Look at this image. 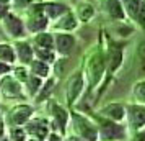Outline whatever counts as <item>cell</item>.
I'll return each instance as SVG.
<instances>
[{"mask_svg": "<svg viewBox=\"0 0 145 141\" xmlns=\"http://www.w3.org/2000/svg\"><path fill=\"white\" fill-rule=\"evenodd\" d=\"M70 126L72 134H75L82 141H98V125L85 113L70 110Z\"/></svg>", "mask_w": 145, "mask_h": 141, "instance_id": "1", "label": "cell"}, {"mask_svg": "<svg viewBox=\"0 0 145 141\" xmlns=\"http://www.w3.org/2000/svg\"><path fill=\"white\" fill-rule=\"evenodd\" d=\"M47 115H49V125L51 131H57L62 136H67V126L70 123V110L64 105H60L59 102L49 99L46 103Z\"/></svg>", "mask_w": 145, "mask_h": 141, "instance_id": "2", "label": "cell"}, {"mask_svg": "<svg viewBox=\"0 0 145 141\" xmlns=\"http://www.w3.org/2000/svg\"><path fill=\"white\" fill-rule=\"evenodd\" d=\"M96 125H98V141H127L129 130L124 123L111 121L101 118L96 115Z\"/></svg>", "mask_w": 145, "mask_h": 141, "instance_id": "3", "label": "cell"}, {"mask_svg": "<svg viewBox=\"0 0 145 141\" xmlns=\"http://www.w3.org/2000/svg\"><path fill=\"white\" fill-rule=\"evenodd\" d=\"M106 74V56L103 53H93L88 64H86V74L85 75V81L88 82L90 89H96L98 84L103 81V77Z\"/></svg>", "mask_w": 145, "mask_h": 141, "instance_id": "4", "label": "cell"}, {"mask_svg": "<svg viewBox=\"0 0 145 141\" xmlns=\"http://www.w3.org/2000/svg\"><path fill=\"white\" fill-rule=\"evenodd\" d=\"M125 126L129 130V134L145 130V105L144 103H129L125 105Z\"/></svg>", "mask_w": 145, "mask_h": 141, "instance_id": "5", "label": "cell"}, {"mask_svg": "<svg viewBox=\"0 0 145 141\" xmlns=\"http://www.w3.org/2000/svg\"><path fill=\"white\" fill-rule=\"evenodd\" d=\"M34 115V108L29 103H16L15 107H12L7 113L3 115V120L7 128L10 126H25L31 117Z\"/></svg>", "mask_w": 145, "mask_h": 141, "instance_id": "6", "label": "cell"}, {"mask_svg": "<svg viewBox=\"0 0 145 141\" xmlns=\"http://www.w3.org/2000/svg\"><path fill=\"white\" fill-rule=\"evenodd\" d=\"M0 94L7 100H13V99L23 100V99H26L23 84L10 74L2 75V79H0Z\"/></svg>", "mask_w": 145, "mask_h": 141, "instance_id": "7", "label": "cell"}, {"mask_svg": "<svg viewBox=\"0 0 145 141\" xmlns=\"http://www.w3.org/2000/svg\"><path fill=\"white\" fill-rule=\"evenodd\" d=\"M83 87H85V75H83L82 71L73 72V74L67 79L65 99H67V105H69V107H73V105H75V102L78 100L82 92H83Z\"/></svg>", "mask_w": 145, "mask_h": 141, "instance_id": "8", "label": "cell"}, {"mask_svg": "<svg viewBox=\"0 0 145 141\" xmlns=\"http://www.w3.org/2000/svg\"><path fill=\"white\" fill-rule=\"evenodd\" d=\"M25 130L29 138H39V140H46L47 134L51 133V125H49V118H39V117H31L29 120L25 123Z\"/></svg>", "mask_w": 145, "mask_h": 141, "instance_id": "9", "label": "cell"}, {"mask_svg": "<svg viewBox=\"0 0 145 141\" xmlns=\"http://www.w3.org/2000/svg\"><path fill=\"white\" fill-rule=\"evenodd\" d=\"M96 115L101 118H106V120L122 123L125 120V105L121 102H109L99 108Z\"/></svg>", "mask_w": 145, "mask_h": 141, "instance_id": "10", "label": "cell"}, {"mask_svg": "<svg viewBox=\"0 0 145 141\" xmlns=\"http://www.w3.org/2000/svg\"><path fill=\"white\" fill-rule=\"evenodd\" d=\"M54 43H56V51H57L59 54H62V56L70 54L73 51V48H75V38H73L72 34H69V33L56 34Z\"/></svg>", "mask_w": 145, "mask_h": 141, "instance_id": "11", "label": "cell"}, {"mask_svg": "<svg viewBox=\"0 0 145 141\" xmlns=\"http://www.w3.org/2000/svg\"><path fill=\"white\" fill-rule=\"evenodd\" d=\"M15 54H16V61H20L23 66H29L31 61L34 59V49L23 41L15 44Z\"/></svg>", "mask_w": 145, "mask_h": 141, "instance_id": "12", "label": "cell"}, {"mask_svg": "<svg viewBox=\"0 0 145 141\" xmlns=\"http://www.w3.org/2000/svg\"><path fill=\"white\" fill-rule=\"evenodd\" d=\"M42 81H44V79H41V77H38V75H33V74L28 75V79L23 82V89H25L26 97H29V99H36V95L39 94V90H41Z\"/></svg>", "mask_w": 145, "mask_h": 141, "instance_id": "13", "label": "cell"}, {"mask_svg": "<svg viewBox=\"0 0 145 141\" xmlns=\"http://www.w3.org/2000/svg\"><path fill=\"white\" fill-rule=\"evenodd\" d=\"M122 64V51L116 48V49H112L109 56L106 58V69H108V74L109 75H114V72L118 71L119 67Z\"/></svg>", "mask_w": 145, "mask_h": 141, "instance_id": "14", "label": "cell"}, {"mask_svg": "<svg viewBox=\"0 0 145 141\" xmlns=\"http://www.w3.org/2000/svg\"><path fill=\"white\" fill-rule=\"evenodd\" d=\"M29 74L38 75L41 79H47L51 75V64H47L41 59H33L29 64Z\"/></svg>", "mask_w": 145, "mask_h": 141, "instance_id": "15", "label": "cell"}, {"mask_svg": "<svg viewBox=\"0 0 145 141\" xmlns=\"http://www.w3.org/2000/svg\"><path fill=\"white\" fill-rule=\"evenodd\" d=\"M5 28H7L8 33L12 34V36H15V38H20L25 33L23 23L16 17H13V15H5Z\"/></svg>", "mask_w": 145, "mask_h": 141, "instance_id": "16", "label": "cell"}, {"mask_svg": "<svg viewBox=\"0 0 145 141\" xmlns=\"http://www.w3.org/2000/svg\"><path fill=\"white\" fill-rule=\"evenodd\" d=\"M0 61L2 62H7V64H13L16 61V54H15V48L7 44V43H2L0 44Z\"/></svg>", "mask_w": 145, "mask_h": 141, "instance_id": "17", "label": "cell"}, {"mask_svg": "<svg viewBox=\"0 0 145 141\" xmlns=\"http://www.w3.org/2000/svg\"><path fill=\"white\" fill-rule=\"evenodd\" d=\"M7 138L10 141H28V133L25 126H10L7 128Z\"/></svg>", "mask_w": 145, "mask_h": 141, "instance_id": "18", "label": "cell"}, {"mask_svg": "<svg viewBox=\"0 0 145 141\" xmlns=\"http://www.w3.org/2000/svg\"><path fill=\"white\" fill-rule=\"evenodd\" d=\"M46 82H42V85H41V90H39V94L36 95V100L41 102V100H46L47 97H49V94L54 90V85H56V79L54 77H47V79H44Z\"/></svg>", "mask_w": 145, "mask_h": 141, "instance_id": "19", "label": "cell"}, {"mask_svg": "<svg viewBox=\"0 0 145 141\" xmlns=\"http://www.w3.org/2000/svg\"><path fill=\"white\" fill-rule=\"evenodd\" d=\"M34 56H36V59L44 61L47 64H54V62H56V53H54V49L36 48V49H34Z\"/></svg>", "mask_w": 145, "mask_h": 141, "instance_id": "20", "label": "cell"}, {"mask_svg": "<svg viewBox=\"0 0 145 141\" xmlns=\"http://www.w3.org/2000/svg\"><path fill=\"white\" fill-rule=\"evenodd\" d=\"M106 8L112 18H124V8L119 0H106Z\"/></svg>", "mask_w": 145, "mask_h": 141, "instance_id": "21", "label": "cell"}, {"mask_svg": "<svg viewBox=\"0 0 145 141\" xmlns=\"http://www.w3.org/2000/svg\"><path fill=\"white\" fill-rule=\"evenodd\" d=\"M34 43L38 44V48H46V49H54V36L49 33H39L36 34Z\"/></svg>", "mask_w": 145, "mask_h": 141, "instance_id": "22", "label": "cell"}, {"mask_svg": "<svg viewBox=\"0 0 145 141\" xmlns=\"http://www.w3.org/2000/svg\"><path fill=\"white\" fill-rule=\"evenodd\" d=\"M44 12L49 18H57L59 15H64L67 12V7L62 3H47L44 7Z\"/></svg>", "mask_w": 145, "mask_h": 141, "instance_id": "23", "label": "cell"}, {"mask_svg": "<svg viewBox=\"0 0 145 141\" xmlns=\"http://www.w3.org/2000/svg\"><path fill=\"white\" fill-rule=\"evenodd\" d=\"M132 95L137 103H144L145 105V81L135 82V85L132 89Z\"/></svg>", "mask_w": 145, "mask_h": 141, "instance_id": "24", "label": "cell"}, {"mask_svg": "<svg viewBox=\"0 0 145 141\" xmlns=\"http://www.w3.org/2000/svg\"><path fill=\"white\" fill-rule=\"evenodd\" d=\"M46 26H47V20L44 17H41V15L28 21V30L29 31H34V33H38V31L41 33V30H44Z\"/></svg>", "mask_w": 145, "mask_h": 141, "instance_id": "25", "label": "cell"}, {"mask_svg": "<svg viewBox=\"0 0 145 141\" xmlns=\"http://www.w3.org/2000/svg\"><path fill=\"white\" fill-rule=\"evenodd\" d=\"M125 3V10H127V13L134 17V18H137V13L138 10H140V5H142V2L140 0H124Z\"/></svg>", "mask_w": 145, "mask_h": 141, "instance_id": "26", "label": "cell"}, {"mask_svg": "<svg viewBox=\"0 0 145 141\" xmlns=\"http://www.w3.org/2000/svg\"><path fill=\"white\" fill-rule=\"evenodd\" d=\"M28 66H23V64H21L20 67H13V69H12V72H13V77L15 79H18V81L21 82V84H23V82L26 81L28 79V69H26Z\"/></svg>", "mask_w": 145, "mask_h": 141, "instance_id": "27", "label": "cell"}, {"mask_svg": "<svg viewBox=\"0 0 145 141\" xmlns=\"http://www.w3.org/2000/svg\"><path fill=\"white\" fill-rule=\"evenodd\" d=\"M93 13H95V10L90 5H83V7L78 8V17L82 21H88L93 17Z\"/></svg>", "mask_w": 145, "mask_h": 141, "instance_id": "28", "label": "cell"}, {"mask_svg": "<svg viewBox=\"0 0 145 141\" xmlns=\"http://www.w3.org/2000/svg\"><path fill=\"white\" fill-rule=\"evenodd\" d=\"M62 21L64 23H60V28H64V30H73V28L77 26V21L73 18V15H70V13H67V17Z\"/></svg>", "mask_w": 145, "mask_h": 141, "instance_id": "29", "label": "cell"}, {"mask_svg": "<svg viewBox=\"0 0 145 141\" xmlns=\"http://www.w3.org/2000/svg\"><path fill=\"white\" fill-rule=\"evenodd\" d=\"M127 141H145V130H140V131H135V133H131Z\"/></svg>", "mask_w": 145, "mask_h": 141, "instance_id": "30", "label": "cell"}, {"mask_svg": "<svg viewBox=\"0 0 145 141\" xmlns=\"http://www.w3.org/2000/svg\"><path fill=\"white\" fill-rule=\"evenodd\" d=\"M64 138H65V136H62V134L57 133V131H51V133L47 134L46 141H64Z\"/></svg>", "mask_w": 145, "mask_h": 141, "instance_id": "31", "label": "cell"}, {"mask_svg": "<svg viewBox=\"0 0 145 141\" xmlns=\"http://www.w3.org/2000/svg\"><path fill=\"white\" fill-rule=\"evenodd\" d=\"M12 69H13V67L10 66V64L0 61V77H2V75H5V74H10V72H12Z\"/></svg>", "mask_w": 145, "mask_h": 141, "instance_id": "32", "label": "cell"}, {"mask_svg": "<svg viewBox=\"0 0 145 141\" xmlns=\"http://www.w3.org/2000/svg\"><path fill=\"white\" fill-rule=\"evenodd\" d=\"M5 136H7V125L3 120V115L0 113V140H3Z\"/></svg>", "mask_w": 145, "mask_h": 141, "instance_id": "33", "label": "cell"}, {"mask_svg": "<svg viewBox=\"0 0 145 141\" xmlns=\"http://www.w3.org/2000/svg\"><path fill=\"white\" fill-rule=\"evenodd\" d=\"M138 56H140V58H142V59L145 61V41H142V43H140V44H138Z\"/></svg>", "mask_w": 145, "mask_h": 141, "instance_id": "34", "label": "cell"}, {"mask_svg": "<svg viewBox=\"0 0 145 141\" xmlns=\"http://www.w3.org/2000/svg\"><path fill=\"white\" fill-rule=\"evenodd\" d=\"M31 0H15V5H18V7H25V5H28Z\"/></svg>", "mask_w": 145, "mask_h": 141, "instance_id": "35", "label": "cell"}, {"mask_svg": "<svg viewBox=\"0 0 145 141\" xmlns=\"http://www.w3.org/2000/svg\"><path fill=\"white\" fill-rule=\"evenodd\" d=\"M5 15H7V7H5V3L0 2V17H5Z\"/></svg>", "mask_w": 145, "mask_h": 141, "instance_id": "36", "label": "cell"}, {"mask_svg": "<svg viewBox=\"0 0 145 141\" xmlns=\"http://www.w3.org/2000/svg\"><path fill=\"white\" fill-rule=\"evenodd\" d=\"M64 141H82V140H80V138H77L75 134H70V136H65V138H64Z\"/></svg>", "mask_w": 145, "mask_h": 141, "instance_id": "37", "label": "cell"}, {"mask_svg": "<svg viewBox=\"0 0 145 141\" xmlns=\"http://www.w3.org/2000/svg\"><path fill=\"white\" fill-rule=\"evenodd\" d=\"M28 141H46V140H39V138H28Z\"/></svg>", "mask_w": 145, "mask_h": 141, "instance_id": "38", "label": "cell"}, {"mask_svg": "<svg viewBox=\"0 0 145 141\" xmlns=\"http://www.w3.org/2000/svg\"><path fill=\"white\" fill-rule=\"evenodd\" d=\"M0 2H2V3H5V2H8V0H0Z\"/></svg>", "mask_w": 145, "mask_h": 141, "instance_id": "39", "label": "cell"}]
</instances>
